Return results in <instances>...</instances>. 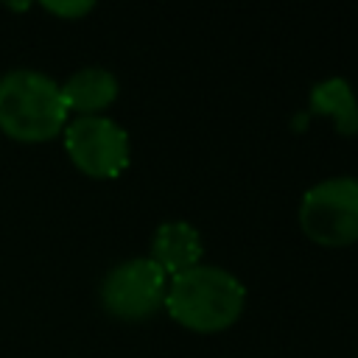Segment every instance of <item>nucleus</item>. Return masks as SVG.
Returning a JSON list of instances; mask_svg holds the SVG:
<instances>
[{"label": "nucleus", "instance_id": "1", "mask_svg": "<svg viewBox=\"0 0 358 358\" xmlns=\"http://www.w3.org/2000/svg\"><path fill=\"white\" fill-rule=\"evenodd\" d=\"M243 302L246 288L235 274L218 266L199 263L171 277L162 305L179 324L199 333H215L229 327L241 316Z\"/></svg>", "mask_w": 358, "mask_h": 358}, {"label": "nucleus", "instance_id": "2", "mask_svg": "<svg viewBox=\"0 0 358 358\" xmlns=\"http://www.w3.org/2000/svg\"><path fill=\"white\" fill-rule=\"evenodd\" d=\"M67 120L62 87L39 70H11L0 78V131L17 143L53 140Z\"/></svg>", "mask_w": 358, "mask_h": 358}, {"label": "nucleus", "instance_id": "3", "mask_svg": "<svg viewBox=\"0 0 358 358\" xmlns=\"http://www.w3.org/2000/svg\"><path fill=\"white\" fill-rule=\"evenodd\" d=\"M299 224L319 246L358 241V179L333 176L308 187L299 204Z\"/></svg>", "mask_w": 358, "mask_h": 358}, {"label": "nucleus", "instance_id": "4", "mask_svg": "<svg viewBox=\"0 0 358 358\" xmlns=\"http://www.w3.org/2000/svg\"><path fill=\"white\" fill-rule=\"evenodd\" d=\"M64 148L73 165L92 179H112L129 165V134L103 115H78L67 123Z\"/></svg>", "mask_w": 358, "mask_h": 358}, {"label": "nucleus", "instance_id": "5", "mask_svg": "<svg viewBox=\"0 0 358 358\" xmlns=\"http://www.w3.org/2000/svg\"><path fill=\"white\" fill-rule=\"evenodd\" d=\"M168 274L151 257H131L117 263L101 282V305L115 319H148L165 302Z\"/></svg>", "mask_w": 358, "mask_h": 358}, {"label": "nucleus", "instance_id": "6", "mask_svg": "<svg viewBox=\"0 0 358 358\" xmlns=\"http://www.w3.org/2000/svg\"><path fill=\"white\" fill-rule=\"evenodd\" d=\"M151 260L165 274H182L201 260V235L187 221H165L151 241Z\"/></svg>", "mask_w": 358, "mask_h": 358}, {"label": "nucleus", "instance_id": "7", "mask_svg": "<svg viewBox=\"0 0 358 358\" xmlns=\"http://www.w3.org/2000/svg\"><path fill=\"white\" fill-rule=\"evenodd\" d=\"M59 87L67 112L73 109L81 115H95L117 98V78L106 67H84Z\"/></svg>", "mask_w": 358, "mask_h": 358}, {"label": "nucleus", "instance_id": "8", "mask_svg": "<svg viewBox=\"0 0 358 358\" xmlns=\"http://www.w3.org/2000/svg\"><path fill=\"white\" fill-rule=\"evenodd\" d=\"M310 109L316 115H327L336 120V129L341 134H355L358 131V101L347 78L333 76L310 87Z\"/></svg>", "mask_w": 358, "mask_h": 358}, {"label": "nucleus", "instance_id": "9", "mask_svg": "<svg viewBox=\"0 0 358 358\" xmlns=\"http://www.w3.org/2000/svg\"><path fill=\"white\" fill-rule=\"evenodd\" d=\"M92 8L90 0H73V3H45V11L56 14V17H81Z\"/></svg>", "mask_w": 358, "mask_h": 358}]
</instances>
